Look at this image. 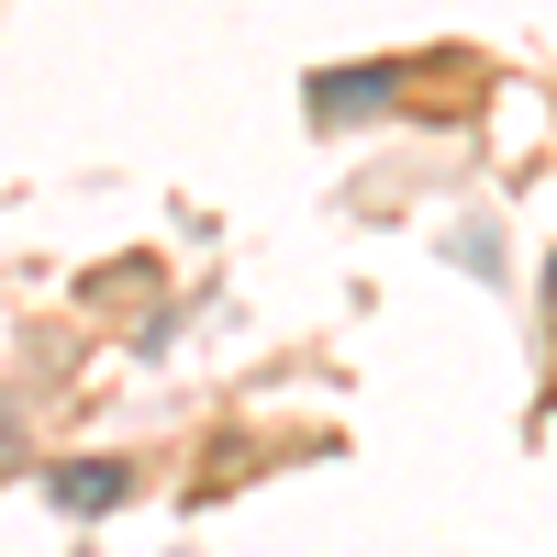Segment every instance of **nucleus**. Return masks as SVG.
<instances>
[{"label":"nucleus","instance_id":"nucleus-4","mask_svg":"<svg viewBox=\"0 0 557 557\" xmlns=\"http://www.w3.org/2000/svg\"><path fill=\"white\" fill-rule=\"evenodd\" d=\"M12 435H23V412H0V446H12Z\"/></svg>","mask_w":557,"mask_h":557},{"label":"nucleus","instance_id":"nucleus-3","mask_svg":"<svg viewBox=\"0 0 557 557\" xmlns=\"http://www.w3.org/2000/svg\"><path fill=\"white\" fill-rule=\"evenodd\" d=\"M546 323H557V257H546Z\"/></svg>","mask_w":557,"mask_h":557},{"label":"nucleus","instance_id":"nucleus-2","mask_svg":"<svg viewBox=\"0 0 557 557\" xmlns=\"http://www.w3.org/2000/svg\"><path fill=\"white\" fill-rule=\"evenodd\" d=\"M401 101V67L368 57V67H323L312 78V123H357V112H391Z\"/></svg>","mask_w":557,"mask_h":557},{"label":"nucleus","instance_id":"nucleus-1","mask_svg":"<svg viewBox=\"0 0 557 557\" xmlns=\"http://www.w3.org/2000/svg\"><path fill=\"white\" fill-rule=\"evenodd\" d=\"M45 502H57L67 524H101L112 502H134V469L123 457H67V469H45Z\"/></svg>","mask_w":557,"mask_h":557}]
</instances>
